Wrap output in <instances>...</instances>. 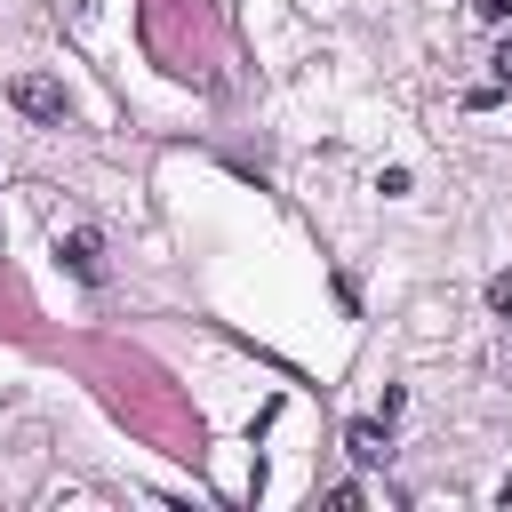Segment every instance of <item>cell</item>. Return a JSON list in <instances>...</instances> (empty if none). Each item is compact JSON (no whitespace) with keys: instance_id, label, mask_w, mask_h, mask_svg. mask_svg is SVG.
Masks as SVG:
<instances>
[{"instance_id":"1","label":"cell","mask_w":512,"mask_h":512,"mask_svg":"<svg viewBox=\"0 0 512 512\" xmlns=\"http://www.w3.org/2000/svg\"><path fill=\"white\" fill-rule=\"evenodd\" d=\"M56 256H64V272H72V280H88V288H104V240H96L88 224H72V232H56Z\"/></svg>"},{"instance_id":"2","label":"cell","mask_w":512,"mask_h":512,"mask_svg":"<svg viewBox=\"0 0 512 512\" xmlns=\"http://www.w3.org/2000/svg\"><path fill=\"white\" fill-rule=\"evenodd\" d=\"M8 96H16V112H32V120H64V112H72L64 80H48V72H24V80H16Z\"/></svg>"},{"instance_id":"3","label":"cell","mask_w":512,"mask_h":512,"mask_svg":"<svg viewBox=\"0 0 512 512\" xmlns=\"http://www.w3.org/2000/svg\"><path fill=\"white\" fill-rule=\"evenodd\" d=\"M344 448H352V464H384V456H392L384 424H352V432H344Z\"/></svg>"},{"instance_id":"4","label":"cell","mask_w":512,"mask_h":512,"mask_svg":"<svg viewBox=\"0 0 512 512\" xmlns=\"http://www.w3.org/2000/svg\"><path fill=\"white\" fill-rule=\"evenodd\" d=\"M488 312H512V272H496V280H488Z\"/></svg>"},{"instance_id":"5","label":"cell","mask_w":512,"mask_h":512,"mask_svg":"<svg viewBox=\"0 0 512 512\" xmlns=\"http://www.w3.org/2000/svg\"><path fill=\"white\" fill-rule=\"evenodd\" d=\"M472 16L480 24H512V0H472Z\"/></svg>"},{"instance_id":"6","label":"cell","mask_w":512,"mask_h":512,"mask_svg":"<svg viewBox=\"0 0 512 512\" xmlns=\"http://www.w3.org/2000/svg\"><path fill=\"white\" fill-rule=\"evenodd\" d=\"M488 72H496V88H512V40H496V56H488Z\"/></svg>"}]
</instances>
